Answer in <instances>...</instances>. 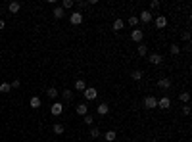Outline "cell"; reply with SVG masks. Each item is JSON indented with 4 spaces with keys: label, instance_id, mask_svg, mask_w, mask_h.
<instances>
[{
    "label": "cell",
    "instance_id": "cell-1",
    "mask_svg": "<svg viewBox=\"0 0 192 142\" xmlns=\"http://www.w3.org/2000/svg\"><path fill=\"white\" fill-rule=\"evenodd\" d=\"M83 96H85V100H94V98L98 96V90L94 87H87L83 90Z\"/></svg>",
    "mask_w": 192,
    "mask_h": 142
},
{
    "label": "cell",
    "instance_id": "cell-2",
    "mask_svg": "<svg viewBox=\"0 0 192 142\" xmlns=\"http://www.w3.org/2000/svg\"><path fill=\"white\" fill-rule=\"evenodd\" d=\"M144 108H148V110L158 108V98H154V96H146V98H144Z\"/></svg>",
    "mask_w": 192,
    "mask_h": 142
},
{
    "label": "cell",
    "instance_id": "cell-3",
    "mask_svg": "<svg viewBox=\"0 0 192 142\" xmlns=\"http://www.w3.org/2000/svg\"><path fill=\"white\" fill-rule=\"evenodd\" d=\"M69 21H71V25H81L83 23V13L81 12H73L69 16Z\"/></svg>",
    "mask_w": 192,
    "mask_h": 142
},
{
    "label": "cell",
    "instance_id": "cell-4",
    "mask_svg": "<svg viewBox=\"0 0 192 142\" xmlns=\"http://www.w3.org/2000/svg\"><path fill=\"white\" fill-rule=\"evenodd\" d=\"M158 108H161V110H169V108H171V98H169V96L160 98V100H158Z\"/></svg>",
    "mask_w": 192,
    "mask_h": 142
},
{
    "label": "cell",
    "instance_id": "cell-5",
    "mask_svg": "<svg viewBox=\"0 0 192 142\" xmlns=\"http://www.w3.org/2000/svg\"><path fill=\"white\" fill-rule=\"evenodd\" d=\"M131 39H133L134 42H138V44H140L142 39H144V33H142L140 29H133V31H131Z\"/></svg>",
    "mask_w": 192,
    "mask_h": 142
},
{
    "label": "cell",
    "instance_id": "cell-6",
    "mask_svg": "<svg viewBox=\"0 0 192 142\" xmlns=\"http://www.w3.org/2000/svg\"><path fill=\"white\" fill-rule=\"evenodd\" d=\"M62 111H63V106L60 102H54L50 106V113H52V115H62Z\"/></svg>",
    "mask_w": 192,
    "mask_h": 142
},
{
    "label": "cell",
    "instance_id": "cell-7",
    "mask_svg": "<svg viewBox=\"0 0 192 142\" xmlns=\"http://www.w3.org/2000/svg\"><path fill=\"white\" fill-rule=\"evenodd\" d=\"M158 87H160V88H163V90L171 88V79H169V77H161V79L158 81Z\"/></svg>",
    "mask_w": 192,
    "mask_h": 142
},
{
    "label": "cell",
    "instance_id": "cell-8",
    "mask_svg": "<svg viewBox=\"0 0 192 142\" xmlns=\"http://www.w3.org/2000/svg\"><path fill=\"white\" fill-rule=\"evenodd\" d=\"M8 10H10V13H17L21 10V4L17 2V0H12V2L8 4Z\"/></svg>",
    "mask_w": 192,
    "mask_h": 142
},
{
    "label": "cell",
    "instance_id": "cell-9",
    "mask_svg": "<svg viewBox=\"0 0 192 142\" xmlns=\"http://www.w3.org/2000/svg\"><path fill=\"white\" fill-rule=\"evenodd\" d=\"M163 62V58H161V54H158V52H154V54H150V63L152 65H160V63Z\"/></svg>",
    "mask_w": 192,
    "mask_h": 142
},
{
    "label": "cell",
    "instance_id": "cell-10",
    "mask_svg": "<svg viewBox=\"0 0 192 142\" xmlns=\"http://www.w3.org/2000/svg\"><path fill=\"white\" fill-rule=\"evenodd\" d=\"M156 27H158V29L167 27V17L165 16H158V17H156Z\"/></svg>",
    "mask_w": 192,
    "mask_h": 142
},
{
    "label": "cell",
    "instance_id": "cell-11",
    "mask_svg": "<svg viewBox=\"0 0 192 142\" xmlns=\"http://www.w3.org/2000/svg\"><path fill=\"white\" fill-rule=\"evenodd\" d=\"M96 111H98V115H108V111H110V106L106 104V102H102L100 106L96 108Z\"/></svg>",
    "mask_w": 192,
    "mask_h": 142
},
{
    "label": "cell",
    "instance_id": "cell-12",
    "mask_svg": "<svg viewBox=\"0 0 192 142\" xmlns=\"http://www.w3.org/2000/svg\"><path fill=\"white\" fill-rule=\"evenodd\" d=\"M150 19H152V16H150V12H148V10L140 12V16H138V21H142V23H150Z\"/></svg>",
    "mask_w": 192,
    "mask_h": 142
},
{
    "label": "cell",
    "instance_id": "cell-13",
    "mask_svg": "<svg viewBox=\"0 0 192 142\" xmlns=\"http://www.w3.org/2000/svg\"><path fill=\"white\" fill-rule=\"evenodd\" d=\"M52 13H54V17H56V19H62V17H66V10H63L62 6H56Z\"/></svg>",
    "mask_w": 192,
    "mask_h": 142
},
{
    "label": "cell",
    "instance_id": "cell-14",
    "mask_svg": "<svg viewBox=\"0 0 192 142\" xmlns=\"http://www.w3.org/2000/svg\"><path fill=\"white\" fill-rule=\"evenodd\" d=\"M115 138H117V133H115V131H106V133H104V140H106V142H113Z\"/></svg>",
    "mask_w": 192,
    "mask_h": 142
},
{
    "label": "cell",
    "instance_id": "cell-15",
    "mask_svg": "<svg viewBox=\"0 0 192 142\" xmlns=\"http://www.w3.org/2000/svg\"><path fill=\"white\" fill-rule=\"evenodd\" d=\"M75 110H77V113H79V115H83V117H85V115H87V113H88V106L83 102V104H79V106H77Z\"/></svg>",
    "mask_w": 192,
    "mask_h": 142
},
{
    "label": "cell",
    "instance_id": "cell-16",
    "mask_svg": "<svg viewBox=\"0 0 192 142\" xmlns=\"http://www.w3.org/2000/svg\"><path fill=\"white\" fill-rule=\"evenodd\" d=\"M60 94H62V98H63V100H66V102H69V100H73V90H69V88H66V90H62V92H60Z\"/></svg>",
    "mask_w": 192,
    "mask_h": 142
},
{
    "label": "cell",
    "instance_id": "cell-17",
    "mask_svg": "<svg viewBox=\"0 0 192 142\" xmlns=\"http://www.w3.org/2000/svg\"><path fill=\"white\" fill-rule=\"evenodd\" d=\"M40 104H42V102H40V98H39V96H33V98H31V100H29V106H31V108H33V110H37V108H40Z\"/></svg>",
    "mask_w": 192,
    "mask_h": 142
},
{
    "label": "cell",
    "instance_id": "cell-18",
    "mask_svg": "<svg viewBox=\"0 0 192 142\" xmlns=\"http://www.w3.org/2000/svg\"><path fill=\"white\" fill-rule=\"evenodd\" d=\"M58 94H60V92H58V90H56L54 87H50V88H48V90H46V96H48V98H50V100H56V98H58Z\"/></svg>",
    "mask_w": 192,
    "mask_h": 142
},
{
    "label": "cell",
    "instance_id": "cell-19",
    "mask_svg": "<svg viewBox=\"0 0 192 142\" xmlns=\"http://www.w3.org/2000/svg\"><path fill=\"white\" fill-rule=\"evenodd\" d=\"M123 27H125V21L123 19H115V21H113V31H121Z\"/></svg>",
    "mask_w": 192,
    "mask_h": 142
},
{
    "label": "cell",
    "instance_id": "cell-20",
    "mask_svg": "<svg viewBox=\"0 0 192 142\" xmlns=\"http://www.w3.org/2000/svg\"><path fill=\"white\" fill-rule=\"evenodd\" d=\"M52 131H54L56 134H63V131H66V127H63L62 123H54V127H52Z\"/></svg>",
    "mask_w": 192,
    "mask_h": 142
},
{
    "label": "cell",
    "instance_id": "cell-21",
    "mask_svg": "<svg viewBox=\"0 0 192 142\" xmlns=\"http://www.w3.org/2000/svg\"><path fill=\"white\" fill-rule=\"evenodd\" d=\"M127 23H129V25L133 27V29H137V25L140 23V21H138V17H137V16H131L129 19H127Z\"/></svg>",
    "mask_w": 192,
    "mask_h": 142
},
{
    "label": "cell",
    "instance_id": "cell-22",
    "mask_svg": "<svg viewBox=\"0 0 192 142\" xmlns=\"http://www.w3.org/2000/svg\"><path fill=\"white\" fill-rule=\"evenodd\" d=\"M83 123H85V125H88V127H92V125H94V117H92L90 113H87V115L83 117Z\"/></svg>",
    "mask_w": 192,
    "mask_h": 142
},
{
    "label": "cell",
    "instance_id": "cell-23",
    "mask_svg": "<svg viewBox=\"0 0 192 142\" xmlns=\"http://www.w3.org/2000/svg\"><path fill=\"white\" fill-rule=\"evenodd\" d=\"M85 88H87V83L83 79H77L75 81V90H85Z\"/></svg>",
    "mask_w": 192,
    "mask_h": 142
},
{
    "label": "cell",
    "instance_id": "cell-24",
    "mask_svg": "<svg viewBox=\"0 0 192 142\" xmlns=\"http://www.w3.org/2000/svg\"><path fill=\"white\" fill-rule=\"evenodd\" d=\"M131 77H133V79H134V81H140V79H142V77H144V73H142V71H140V69H134V71H133V73H131Z\"/></svg>",
    "mask_w": 192,
    "mask_h": 142
},
{
    "label": "cell",
    "instance_id": "cell-25",
    "mask_svg": "<svg viewBox=\"0 0 192 142\" xmlns=\"http://www.w3.org/2000/svg\"><path fill=\"white\" fill-rule=\"evenodd\" d=\"M179 100H181L183 104H188V102H190V94H188V92H181V94H179Z\"/></svg>",
    "mask_w": 192,
    "mask_h": 142
},
{
    "label": "cell",
    "instance_id": "cell-26",
    "mask_svg": "<svg viewBox=\"0 0 192 142\" xmlns=\"http://www.w3.org/2000/svg\"><path fill=\"white\" fill-rule=\"evenodd\" d=\"M148 54V46L144 44V42H140L138 44V56H146Z\"/></svg>",
    "mask_w": 192,
    "mask_h": 142
},
{
    "label": "cell",
    "instance_id": "cell-27",
    "mask_svg": "<svg viewBox=\"0 0 192 142\" xmlns=\"http://www.w3.org/2000/svg\"><path fill=\"white\" fill-rule=\"evenodd\" d=\"M10 90H12L10 83H2V84H0V92H2V94H6V92H10Z\"/></svg>",
    "mask_w": 192,
    "mask_h": 142
},
{
    "label": "cell",
    "instance_id": "cell-28",
    "mask_svg": "<svg viewBox=\"0 0 192 142\" xmlns=\"http://www.w3.org/2000/svg\"><path fill=\"white\" fill-rule=\"evenodd\" d=\"M73 4H75L73 0H63V2H62V8H63V10H69V8H73Z\"/></svg>",
    "mask_w": 192,
    "mask_h": 142
},
{
    "label": "cell",
    "instance_id": "cell-29",
    "mask_svg": "<svg viewBox=\"0 0 192 142\" xmlns=\"http://www.w3.org/2000/svg\"><path fill=\"white\" fill-rule=\"evenodd\" d=\"M100 136V129H98V127H92L90 129V138H98Z\"/></svg>",
    "mask_w": 192,
    "mask_h": 142
},
{
    "label": "cell",
    "instance_id": "cell-30",
    "mask_svg": "<svg viewBox=\"0 0 192 142\" xmlns=\"http://www.w3.org/2000/svg\"><path fill=\"white\" fill-rule=\"evenodd\" d=\"M169 52H171L173 56H177V54L181 52V46H179V44H171V48H169Z\"/></svg>",
    "mask_w": 192,
    "mask_h": 142
},
{
    "label": "cell",
    "instance_id": "cell-31",
    "mask_svg": "<svg viewBox=\"0 0 192 142\" xmlns=\"http://www.w3.org/2000/svg\"><path fill=\"white\" fill-rule=\"evenodd\" d=\"M160 6H161V4L158 2V0H152V2H150V8H152V10H158Z\"/></svg>",
    "mask_w": 192,
    "mask_h": 142
},
{
    "label": "cell",
    "instance_id": "cell-32",
    "mask_svg": "<svg viewBox=\"0 0 192 142\" xmlns=\"http://www.w3.org/2000/svg\"><path fill=\"white\" fill-rule=\"evenodd\" d=\"M12 88H19L21 87V83H19V79H16V81H12V84H10Z\"/></svg>",
    "mask_w": 192,
    "mask_h": 142
},
{
    "label": "cell",
    "instance_id": "cell-33",
    "mask_svg": "<svg viewBox=\"0 0 192 142\" xmlns=\"http://www.w3.org/2000/svg\"><path fill=\"white\" fill-rule=\"evenodd\" d=\"M183 113H184V115H190V106H188V104H184V108H183Z\"/></svg>",
    "mask_w": 192,
    "mask_h": 142
},
{
    "label": "cell",
    "instance_id": "cell-34",
    "mask_svg": "<svg viewBox=\"0 0 192 142\" xmlns=\"http://www.w3.org/2000/svg\"><path fill=\"white\" fill-rule=\"evenodd\" d=\"M87 6H88V2H77V8H79V10H83V8H87Z\"/></svg>",
    "mask_w": 192,
    "mask_h": 142
},
{
    "label": "cell",
    "instance_id": "cell-35",
    "mask_svg": "<svg viewBox=\"0 0 192 142\" xmlns=\"http://www.w3.org/2000/svg\"><path fill=\"white\" fill-rule=\"evenodd\" d=\"M183 40H190V33H188V31L183 33Z\"/></svg>",
    "mask_w": 192,
    "mask_h": 142
},
{
    "label": "cell",
    "instance_id": "cell-36",
    "mask_svg": "<svg viewBox=\"0 0 192 142\" xmlns=\"http://www.w3.org/2000/svg\"><path fill=\"white\" fill-rule=\"evenodd\" d=\"M4 27H6V21H4V19H0V29H4Z\"/></svg>",
    "mask_w": 192,
    "mask_h": 142
},
{
    "label": "cell",
    "instance_id": "cell-37",
    "mask_svg": "<svg viewBox=\"0 0 192 142\" xmlns=\"http://www.w3.org/2000/svg\"><path fill=\"white\" fill-rule=\"evenodd\" d=\"M0 13H2V6H0Z\"/></svg>",
    "mask_w": 192,
    "mask_h": 142
}]
</instances>
